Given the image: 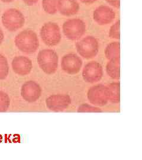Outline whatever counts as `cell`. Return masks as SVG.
I'll return each instance as SVG.
<instances>
[{"label":"cell","mask_w":142,"mask_h":160,"mask_svg":"<svg viewBox=\"0 0 142 160\" xmlns=\"http://www.w3.org/2000/svg\"><path fill=\"white\" fill-rule=\"evenodd\" d=\"M14 42L17 48L26 54L33 53L39 46L37 34L33 30L28 29L24 30L17 34Z\"/></svg>","instance_id":"cell-1"},{"label":"cell","mask_w":142,"mask_h":160,"mask_svg":"<svg viewBox=\"0 0 142 160\" xmlns=\"http://www.w3.org/2000/svg\"><path fill=\"white\" fill-rule=\"evenodd\" d=\"M37 62L42 70L47 74H52L58 67V56L53 49H46L40 51L37 57Z\"/></svg>","instance_id":"cell-2"},{"label":"cell","mask_w":142,"mask_h":160,"mask_svg":"<svg viewBox=\"0 0 142 160\" xmlns=\"http://www.w3.org/2000/svg\"><path fill=\"white\" fill-rule=\"evenodd\" d=\"M1 20L7 30L10 32H15L24 26L25 17L20 10L16 8H10L4 12Z\"/></svg>","instance_id":"cell-3"},{"label":"cell","mask_w":142,"mask_h":160,"mask_svg":"<svg viewBox=\"0 0 142 160\" xmlns=\"http://www.w3.org/2000/svg\"><path fill=\"white\" fill-rule=\"evenodd\" d=\"M62 28L65 36L71 40L80 39L86 32L85 22L80 18H72L66 21Z\"/></svg>","instance_id":"cell-4"},{"label":"cell","mask_w":142,"mask_h":160,"mask_svg":"<svg viewBox=\"0 0 142 160\" xmlns=\"http://www.w3.org/2000/svg\"><path fill=\"white\" fill-rule=\"evenodd\" d=\"M40 36L42 41L49 46H56L61 40L60 28L57 24L53 22L44 24L40 29Z\"/></svg>","instance_id":"cell-5"},{"label":"cell","mask_w":142,"mask_h":160,"mask_svg":"<svg viewBox=\"0 0 142 160\" xmlns=\"http://www.w3.org/2000/svg\"><path fill=\"white\" fill-rule=\"evenodd\" d=\"M75 46L76 51L82 57L91 59L95 57L99 51V44L96 38L88 36L78 42Z\"/></svg>","instance_id":"cell-6"},{"label":"cell","mask_w":142,"mask_h":160,"mask_svg":"<svg viewBox=\"0 0 142 160\" xmlns=\"http://www.w3.org/2000/svg\"><path fill=\"white\" fill-rule=\"evenodd\" d=\"M87 96L90 103L98 106L106 105L109 100L107 87L102 84L92 87L88 92Z\"/></svg>","instance_id":"cell-7"},{"label":"cell","mask_w":142,"mask_h":160,"mask_svg":"<svg viewBox=\"0 0 142 160\" xmlns=\"http://www.w3.org/2000/svg\"><path fill=\"white\" fill-rule=\"evenodd\" d=\"M103 69L101 65L95 61L87 63L82 71V77L85 82L94 83L98 82L102 78Z\"/></svg>","instance_id":"cell-8"},{"label":"cell","mask_w":142,"mask_h":160,"mask_svg":"<svg viewBox=\"0 0 142 160\" xmlns=\"http://www.w3.org/2000/svg\"><path fill=\"white\" fill-rule=\"evenodd\" d=\"M82 65V61L75 53H68L63 57L61 68L69 74H75L80 72Z\"/></svg>","instance_id":"cell-9"},{"label":"cell","mask_w":142,"mask_h":160,"mask_svg":"<svg viewBox=\"0 0 142 160\" xmlns=\"http://www.w3.org/2000/svg\"><path fill=\"white\" fill-rule=\"evenodd\" d=\"M71 103V98L68 94H54L48 97L46 103L47 108L54 112H62Z\"/></svg>","instance_id":"cell-10"},{"label":"cell","mask_w":142,"mask_h":160,"mask_svg":"<svg viewBox=\"0 0 142 160\" xmlns=\"http://www.w3.org/2000/svg\"><path fill=\"white\" fill-rule=\"evenodd\" d=\"M42 94L40 86L33 81L26 82L21 89V95L23 99L27 102L32 103L37 101Z\"/></svg>","instance_id":"cell-11"},{"label":"cell","mask_w":142,"mask_h":160,"mask_svg":"<svg viewBox=\"0 0 142 160\" xmlns=\"http://www.w3.org/2000/svg\"><path fill=\"white\" fill-rule=\"evenodd\" d=\"M115 17L113 8L107 6H101L94 10L93 18L99 25H107L111 23Z\"/></svg>","instance_id":"cell-12"},{"label":"cell","mask_w":142,"mask_h":160,"mask_svg":"<svg viewBox=\"0 0 142 160\" xmlns=\"http://www.w3.org/2000/svg\"><path fill=\"white\" fill-rule=\"evenodd\" d=\"M12 68L15 73L21 76H25L30 73L33 64L28 58L24 56H17L12 59Z\"/></svg>","instance_id":"cell-13"},{"label":"cell","mask_w":142,"mask_h":160,"mask_svg":"<svg viewBox=\"0 0 142 160\" xmlns=\"http://www.w3.org/2000/svg\"><path fill=\"white\" fill-rule=\"evenodd\" d=\"M80 10V5L76 0H58L57 10L65 16L76 14Z\"/></svg>","instance_id":"cell-14"},{"label":"cell","mask_w":142,"mask_h":160,"mask_svg":"<svg viewBox=\"0 0 142 160\" xmlns=\"http://www.w3.org/2000/svg\"><path fill=\"white\" fill-rule=\"evenodd\" d=\"M106 71L107 74L113 79L120 78V57L110 59L107 67Z\"/></svg>","instance_id":"cell-15"},{"label":"cell","mask_w":142,"mask_h":160,"mask_svg":"<svg viewBox=\"0 0 142 160\" xmlns=\"http://www.w3.org/2000/svg\"><path fill=\"white\" fill-rule=\"evenodd\" d=\"M107 87L109 100L113 103H118L120 102V83L113 82Z\"/></svg>","instance_id":"cell-16"},{"label":"cell","mask_w":142,"mask_h":160,"mask_svg":"<svg viewBox=\"0 0 142 160\" xmlns=\"http://www.w3.org/2000/svg\"><path fill=\"white\" fill-rule=\"evenodd\" d=\"M105 55L109 60L120 57L119 42H114L108 44L105 50Z\"/></svg>","instance_id":"cell-17"},{"label":"cell","mask_w":142,"mask_h":160,"mask_svg":"<svg viewBox=\"0 0 142 160\" xmlns=\"http://www.w3.org/2000/svg\"><path fill=\"white\" fill-rule=\"evenodd\" d=\"M58 0H42V7L44 11L49 14H54L57 11Z\"/></svg>","instance_id":"cell-18"},{"label":"cell","mask_w":142,"mask_h":160,"mask_svg":"<svg viewBox=\"0 0 142 160\" xmlns=\"http://www.w3.org/2000/svg\"><path fill=\"white\" fill-rule=\"evenodd\" d=\"M9 72L8 61L3 55L0 53V80H4Z\"/></svg>","instance_id":"cell-19"},{"label":"cell","mask_w":142,"mask_h":160,"mask_svg":"<svg viewBox=\"0 0 142 160\" xmlns=\"http://www.w3.org/2000/svg\"><path fill=\"white\" fill-rule=\"evenodd\" d=\"M10 98L5 92L0 91V112H6L10 107Z\"/></svg>","instance_id":"cell-20"},{"label":"cell","mask_w":142,"mask_h":160,"mask_svg":"<svg viewBox=\"0 0 142 160\" xmlns=\"http://www.w3.org/2000/svg\"><path fill=\"white\" fill-rule=\"evenodd\" d=\"M109 36L111 38L115 39H120V20L114 24L109 31Z\"/></svg>","instance_id":"cell-21"},{"label":"cell","mask_w":142,"mask_h":160,"mask_svg":"<svg viewBox=\"0 0 142 160\" xmlns=\"http://www.w3.org/2000/svg\"><path fill=\"white\" fill-rule=\"evenodd\" d=\"M78 112H82V113H85V112H101V110L95 107V106H92L90 104H83L82 105H81L79 108L78 109Z\"/></svg>","instance_id":"cell-22"},{"label":"cell","mask_w":142,"mask_h":160,"mask_svg":"<svg viewBox=\"0 0 142 160\" xmlns=\"http://www.w3.org/2000/svg\"><path fill=\"white\" fill-rule=\"evenodd\" d=\"M110 5L115 8H119L120 0H106Z\"/></svg>","instance_id":"cell-23"},{"label":"cell","mask_w":142,"mask_h":160,"mask_svg":"<svg viewBox=\"0 0 142 160\" xmlns=\"http://www.w3.org/2000/svg\"><path fill=\"white\" fill-rule=\"evenodd\" d=\"M23 2L28 6H32L36 4L39 0H22Z\"/></svg>","instance_id":"cell-24"},{"label":"cell","mask_w":142,"mask_h":160,"mask_svg":"<svg viewBox=\"0 0 142 160\" xmlns=\"http://www.w3.org/2000/svg\"><path fill=\"white\" fill-rule=\"evenodd\" d=\"M80 1L84 4H92V3L95 2V1H97V0H80Z\"/></svg>","instance_id":"cell-25"},{"label":"cell","mask_w":142,"mask_h":160,"mask_svg":"<svg viewBox=\"0 0 142 160\" xmlns=\"http://www.w3.org/2000/svg\"><path fill=\"white\" fill-rule=\"evenodd\" d=\"M4 33L2 30V29L0 28V45L2 43V42L4 40Z\"/></svg>","instance_id":"cell-26"},{"label":"cell","mask_w":142,"mask_h":160,"mask_svg":"<svg viewBox=\"0 0 142 160\" xmlns=\"http://www.w3.org/2000/svg\"><path fill=\"white\" fill-rule=\"evenodd\" d=\"M0 1H1L3 2H11L14 1V0H0Z\"/></svg>","instance_id":"cell-27"}]
</instances>
